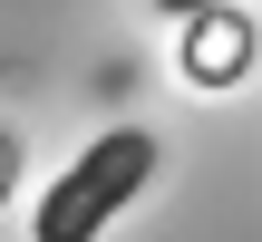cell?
I'll return each instance as SVG.
<instances>
[{"label":"cell","mask_w":262,"mask_h":242,"mask_svg":"<svg viewBox=\"0 0 262 242\" xmlns=\"http://www.w3.org/2000/svg\"><path fill=\"white\" fill-rule=\"evenodd\" d=\"M146 175H156V136L146 126H107L49 194H39V213H29V242H97L136 194H146Z\"/></svg>","instance_id":"1"},{"label":"cell","mask_w":262,"mask_h":242,"mask_svg":"<svg viewBox=\"0 0 262 242\" xmlns=\"http://www.w3.org/2000/svg\"><path fill=\"white\" fill-rule=\"evenodd\" d=\"M165 19H194V10H243V0H156Z\"/></svg>","instance_id":"2"}]
</instances>
